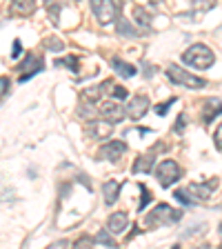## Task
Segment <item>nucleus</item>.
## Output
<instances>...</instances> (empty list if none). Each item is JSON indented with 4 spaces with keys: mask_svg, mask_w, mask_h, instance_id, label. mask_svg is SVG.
Instances as JSON below:
<instances>
[{
    "mask_svg": "<svg viewBox=\"0 0 222 249\" xmlns=\"http://www.w3.org/2000/svg\"><path fill=\"white\" fill-rule=\"evenodd\" d=\"M182 62L189 65V67H196V69H209L213 62H216V56H213V52L207 45H200V42H198V45H191L182 53Z\"/></svg>",
    "mask_w": 222,
    "mask_h": 249,
    "instance_id": "1",
    "label": "nucleus"
},
{
    "mask_svg": "<svg viewBox=\"0 0 222 249\" xmlns=\"http://www.w3.org/2000/svg\"><path fill=\"white\" fill-rule=\"evenodd\" d=\"M180 218H182V212L173 209L171 205H167V202H160V205L147 216L145 223H147V227H154V225H176Z\"/></svg>",
    "mask_w": 222,
    "mask_h": 249,
    "instance_id": "2",
    "label": "nucleus"
},
{
    "mask_svg": "<svg viewBox=\"0 0 222 249\" xmlns=\"http://www.w3.org/2000/svg\"><path fill=\"white\" fill-rule=\"evenodd\" d=\"M167 76H169L173 83L182 85V87H189V89H202V87H207V80H205V78L193 76V73H189L187 69H180V67H176V65H171V67L167 69Z\"/></svg>",
    "mask_w": 222,
    "mask_h": 249,
    "instance_id": "3",
    "label": "nucleus"
},
{
    "mask_svg": "<svg viewBox=\"0 0 222 249\" xmlns=\"http://www.w3.org/2000/svg\"><path fill=\"white\" fill-rule=\"evenodd\" d=\"M180 165L176 160H162L160 165L155 167V180L160 182V187H171L173 182L180 180Z\"/></svg>",
    "mask_w": 222,
    "mask_h": 249,
    "instance_id": "4",
    "label": "nucleus"
},
{
    "mask_svg": "<svg viewBox=\"0 0 222 249\" xmlns=\"http://www.w3.org/2000/svg\"><path fill=\"white\" fill-rule=\"evenodd\" d=\"M91 11L100 25H111L116 20V2L114 0H91Z\"/></svg>",
    "mask_w": 222,
    "mask_h": 249,
    "instance_id": "5",
    "label": "nucleus"
},
{
    "mask_svg": "<svg viewBox=\"0 0 222 249\" xmlns=\"http://www.w3.org/2000/svg\"><path fill=\"white\" fill-rule=\"evenodd\" d=\"M127 151V145H124L122 140H107L102 147L98 149V160H120V156Z\"/></svg>",
    "mask_w": 222,
    "mask_h": 249,
    "instance_id": "6",
    "label": "nucleus"
},
{
    "mask_svg": "<svg viewBox=\"0 0 222 249\" xmlns=\"http://www.w3.org/2000/svg\"><path fill=\"white\" fill-rule=\"evenodd\" d=\"M218 187V180L216 178H209L207 182H191L187 187V192L191 194L193 200H209V196L213 194V189Z\"/></svg>",
    "mask_w": 222,
    "mask_h": 249,
    "instance_id": "7",
    "label": "nucleus"
},
{
    "mask_svg": "<svg viewBox=\"0 0 222 249\" xmlns=\"http://www.w3.org/2000/svg\"><path fill=\"white\" fill-rule=\"evenodd\" d=\"M111 131H114V123H111V120L96 118V120H89V124H87V134L91 136L93 140H104Z\"/></svg>",
    "mask_w": 222,
    "mask_h": 249,
    "instance_id": "8",
    "label": "nucleus"
},
{
    "mask_svg": "<svg viewBox=\"0 0 222 249\" xmlns=\"http://www.w3.org/2000/svg\"><path fill=\"white\" fill-rule=\"evenodd\" d=\"M98 111H100V116H104V118L111 120V123H120V120L124 118V114H127V107L114 103V100H104Z\"/></svg>",
    "mask_w": 222,
    "mask_h": 249,
    "instance_id": "9",
    "label": "nucleus"
},
{
    "mask_svg": "<svg viewBox=\"0 0 222 249\" xmlns=\"http://www.w3.org/2000/svg\"><path fill=\"white\" fill-rule=\"evenodd\" d=\"M147 109H149V98L142 96V93H138V96H134V98L129 100V105H127V116H129L131 120H140L147 114Z\"/></svg>",
    "mask_w": 222,
    "mask_h": 249,
    "instance_id": "10",
    "label": "nucleus"
},
{
    "mask_svg": "<svg viewBox=\"0 0 222 249\" xmlns=\"http://www.w3.org/2000/svg\"><path fill=\"white\" fill-rule=\"evenodd\" d=\"M42 67H45V62H42V56L29 53V56H27L25 60L20 62V69L25 71V73L20 76V80H29L31 76H36L38 71H42Z\"/></svg>",
    "mask_w": 222,
    "mask_h": 249,
    "instance_id": "11",
    "label": "nucleus"
},
{
    "mask_svg": "<svg viewBox=\"0 0 222 249\" xmlns=\"http://www.w3.org/2000/svg\"><path fill=\"white\" fill-rule=\"evenodd\" d=\"M36 9H38V0H11L9 2V14L18 16V18H29Z\"/></svg>",
    "mask_w": 222,
    "mask_h": 249,
    "instance_id": "12",
    "label": "nucleus"
},
{
    "mask_svg": "<svg viewBox=\"0 0 222 249\" xmlns=\"http://www.w3.org/2000/svg\"><path fill=\"white\" fill-rule=\"evenodd\" d=\"M127 225H129V218H127V213L124 212H114L111 216H109V231L111 233H122L124 229H127Z\"/></svg>",
    "mask_w": 222,
    "mask_h": 249,
    "instance_id": "13",
    "label": "nucleus"
},
{
    "mask_svg": "<svg viewBox=\"0 0 222 249\" xmlns=\"http://www.w3.org/2000/svg\"><path fill=\"white\" fill-rule=\"evenodd\" d=\"M218 114H222V100H213V98H209L207 103L202 105V123H211L213 118H216Z\"/></svg>",
    "mask_w": 222,
    "mask_h": 249,
    "instance_id": "14",
    "label": "nucleus"
},
{
    "mask_svg": "<svg viewBox=\"0 0 222 249\" xmlns=\"http://www.w3.org/2000/svg\"><path fill=\"white\" fill-rule=\"evenodd\" d=\"M154 162H155V158H154V154H145V156H138L136 158V162H134V174H147V171H151V167H154Z\"/></svg>",
    "mask_w": 222,
    "mask_h": 249,
    "instance_id": "15",
    "label": "nucleus"
},
{
    "mask_svg": "<svg viewBox=\"0 0 222 249\" xmlns=\"http://www.w3.org/2000/svg\"><path fill=\"white\" fill-rule=\"evenodd\" d=\"M120 182L118 180H107L104 182V202L107 205H116V200H118L120 196Z\"/></svg>",
    "mask_w": 222,
    "mask_h": 249,
    "instance_id": "16",
    "label": "nucleus"
},
{
    "mask_svg": "<svg viewBox=\"0 0 222 249\" xmlns=\"http://www.w3.org/2000/svg\"><path fill=\"white\" fill-rule=\"evenodd\" d=\"M111 67H114L116 73H120L122 78H134L136 76V67H134V65L120 60V58H111Z\"/></svg>",
    "mask_w": 222,
    "mask_h": 249,
    "instance_id": "17",
    "label": "nucleus"
},
{
    "mask_svg": "<svg viewBox=\"0 0 222 249\" xmlns=\"http://www.w3.org/2000/svg\"><path fill=\"white\" fill-rule=\"evenodd\" d=\"M134 18H136V22H138L140 27H145V29H149L151 22H154L151 14L147 9H142V7H134Z\"/></svg>",
    "mask_w": 222,
    "mask_h": 249,
    "instance_id": "18",
    "label": "nucleus"
},
{
    "mask_svg": "<svg viewBox=\"0 0 222 249\" xmlns=\"http://www.w3.org/2000/svg\"><path fill=\"white\" fill-rule=\"evenodd\" d=\"M118 34H122V36H127V38L140 36L138 29H134V27H131V22L127 20V18H118Z\"/></svg>",
    "mask_w": 222,
    "mask_h": 249,
    "instance_id": "19",
    "label": "nucleus"
},
{
    "mask_svg": "<svg viewBox=\"0 0 222 249\" xmlns=\"http://www.w3.org/2000/svg\"><path fill=\"white\" fill-rule=\"evenodd\" d=\"M189 2H191V7L198 11H209L216 7V0H189Z\"/></svg>",
    "mask_w": 222,
    "mask_h": 249,
    "instance_id": "20",
    "label": "nucleus"
},
{
    "mask_svg": "<svg viewBox=\"0 0 222 249\" xmlns=\"http://www.w3.org/2000/svg\"><path fill=\"white\" fill-rule=\"evenodd\" d=\"M93 240H96V245H104V247H116V240L111 238V236H109V233L104 231V229H102V231H100Z\"/></svg>",
    "mask_w": 222,
    "mask_h": 249,
    "instance_id": "21",
    "label": "nucleus"
},
{
    "mask_svg": "<svg viewBox=\"0 0 222 249\" xmlns=\"http://www.w3.org/2000/svg\"><path fill=\"white\" fill-rule=\"evenodd\" d=\"M173 196H176V200L182 202V205H193V202H196L187 189H176V192H173Z\"/></svg>",
    "mask_w": 222,
    "mask_h": 249,
    "instance_id": "22",
    "label": "nucleus"
},
{
    "mask_svg": "<svg viewBox=\"0 0 222 249\" xmlns=\"http://www.w3.org/2000/svg\"><path fill=\"white\" fill-rule=\"evenodd\" d=\"M56 67H78V58H73V56L60 58V60H56Z\"/></svg>",
    "mask_w": 222,
    "mask_h": 249,
    "instance_id": "23",
    "label": "nucleus"
},
{
    "mask_svg": "<svg viewBox=\"0 0 222 249\" xmlns=\"http://www.w3.org/2000/svg\"><path fill=\"white\" fill-rule=\"evenodd\" d=\"M140 189H142V198H140L138 209H140V212H145V207L149 205V200H151V194H149V189H147V187H140Z\"/></svg>",
    "mask_w": 222,
    "mask_h": 249,
    "instance_id": "24",
    "label": "nucleus"
},
{
    "mask_svg": "<svg viewBox=\"0 0 222 249\" xmlns=\"http://www.w3.org/2000/svg\"><path fill=\"white\" fill-rule=\"evenodd\" d=\"M47 7H49V18H51L53 22H58V14H60V5H58V2H47Z\"/></svg>",
    "mask_w": 222,
    "mask_h": 249,
    "instance_id": "25",
    "label": "nucleus"
},
{
    "mask_svg": "<svg viewBox=\"0 0 222 249\" xmlns=\"http://www.w3.org/2000/svg\"><path fill=\"white\" fill-rule=\"evenodd\" d=\"M111 96H114L116 100H124V98H127V89H124V87H118V85H114V87H111Z\"/></svg>",
    "mask_w": 222,
    "mask_h": 249,
    "instance_id": "26",
    "label": "nucleus"
},
{
    "mask_svg": "<svg viewBox=\"0 0 222 249\" xmlns=\"http://www.w3.org/2000/svg\"><path fill=\"white\" fill-rule=\"evenodd\" d=\"M45 47H47V49H56V52H60V49H62V42L58 40V38H47Z\"/></svg>",
    "mask_w": 222,
    "mask_h": 249,
    "instance_id": "27",
    "label": "nucleus"
},
{
    "mask_svg": "<svg viewBox=\"0 0 222 249\" xmlns=\"http://www.w3.org/2000/svg\"><path fill=\"white\" fill-rule=\"evenodd\" d=\"M213 142H216V149H218V151H222V123L218 124L216 134H213Z\"/></svg>",
    "mask_w": 222,
    "mask_h": 249,
    "instance_id": "28",
    "label": "nucleus"
},
{
    "mask_svg": "<svg viewBox=\"0 0 222 249\" xmlns=\"http://www.w3.org/2000/svg\"><path fill=\"white\" fill-rule=\"evenodd\" d=\"M171 105H173V98L167 100V103H162V105H158V107H155V114H158V116H165L167 111H169Z\"/></svg>",
    "mask_w": 222,
    "mask_h": 249,
    "instance_id": "29",
    "label": "nucleus"
},
{
    "mask_svg": "<svg viewBox=\"0 0 222 249\" xmlns=\"http://www.w3.org/2000/svg\"><path fill=\"white\" fill-rule=\"evenodd\" d=\"M20 53H22V45H20V40H16V42H14V52H11V56L18 58Z\"/></svg>",
    "mask_w": 222,
    "mask_h": 249,
    "instance_id": "30",
    "label": "nucleus"
},
{
    "mask_svg": "<svg viewBox=\"0 0 222 249\" xmlns=\"http://www.w3.org/2000/svg\"><path fill=\"white\" fill-rule=\"evenodd\" d=\"M7 87H9V78H0V93H5L7 91Z\"/></svg>",
    "mask_w": 222,
    "mask_h": 249,
    "instance_id": "31",
    "label": "nucleus"
},
{
    "mask_svg": "<svg viewBox=\"0 0 222 249\" xmlns=\"http://www.w3.org/2000/svg\"><path fill=\"white\" fill-rule=\"evenodd\" d=\"M151 5H160V0H149Z\"/></svg>",
    "mask_w": 222,
    "mask_h": 249,
    "instance_id": "32",
    "label": "nucleus"
}]
</instances>
